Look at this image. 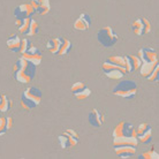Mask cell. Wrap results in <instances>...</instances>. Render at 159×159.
<instances>
[{
    "instance_id": "1",
    "label": "cell",
    "mask_w": 159,
    "mask_h": 159,
    "mask_svg": "<svg viewBox=\"0 0 159 159\" xmlns=\"http://www.w3.org/2000/svg\"><path fill=\"white\" fill-rule=\"evenodd\" d=\"M36 65L28 61V60L21 56L19 59L15 61L14 67H13V73H14V79L23 84L30 83L36 76Z\"/></svg>"
},
{
    "instance_id": "2",
    "label": "cell",
    "mask_w": 159,
    "mask_h": 159,
    "mask_svg": "<svg viewBox=\"0 0 159 159\" xmlns=\"http://www.w3.org/2000/svg\"><path fill=\"white\" fill-rule=\"evenodd\" d=\"M42 90L37 87H30L27 90H24L21 96V106L25 111H31L32 108L38 106L42 102Z\"/></svg>"
},
{
    "instance_id": "3",
    "label": "cell",
    "mask_w": 159,
    "mask_h": 159,
    "mask_svg": "<svg viewBox=\"0 0 159 159\" xmlns=\"http://www.w3.org/2000/svg\"><path fill=\"white\" fill-rule=\"evenodd\" d=\"M113 93L125 99H133L137 93V84L131 80H121L113 88Z\"/></svg>"
},
{
    "instance_id": "4",
    "label": "cell",
    "mask_w": 159,
    "mask_h": 159,
    "mask_svg": "<svg viewBox=\"0 0 159 159\" xmlns=\"http://www.w3.org/2000/svg\"><path fill=\"white\" fill-rule=\"evenodd\" d=\"M97 40L104 48H112L119 42V36L111 27H104L97 32Z\"/></svg>"
},
{
    "instance_id": "5",
    "label": "cell",
    "mask_w": 159,
    "mask_h": 159,
    "mask_svg": "<svg viewBox=\"0 0 159 159\" xmlns=\"http://www.w3.org/2000/svg\"><path fill=\"white\" fill-rule=\"evenodd\" d=\"M102 69H103L104 74L106 75V77H108L110 80H120L127 74L126 68L116 66L107 60L102 65Z\"/></svg>"
},
{
    "instance_id": "6",
    "label": "cell",
    "mask_w": 159,
    "mask_h": 159,
    "mask_svg": "<svg viewBox=\"0 0 159 159\" xmlns=\"http://www.w3.org/2000/svg\"><path fill=\"white\" fill-rule=\"evenodd\" d=\"M122 136H129V137H136V131L134 125L127 121H120L113 129V137H122Z\"/></svg>"
},
{
    "instance_id": "7",
    "label": "cell",
    "mask_w": 159,
    "mask_h": 159,
    "mask_svg": "<svg viewBox=\"0 0 159 159\" xmlns=\"http://www.w3.org/2000/svg\"><path fill=\"white\" fill-rule=\"evenodd\" d=\"M131 30L135 34L136 36H143V35H148L151 31V23L150 21L142 17V19H136L133 23H131Z\"/></svg>"
},
{
    "instance_id": "8",
    "label": "cell",
    "mask_w": 159,
    "mask_h": 159,
    "mask_svg": "<svg viewBox=\"0 0 159 159\" xmlns=\"http://www.w3.org/2000/svg\"><path fill=\"white\" fill-rule=\"evenodd\" d=\"M70 92L77 100H84L91 96V90L83 82H76L70 88Z\"/></svg>"
},
{
    "instance_id": "9",
    "label": "cell",
    "mask_w": 159,
    "mask_h": 159,
    "mask_svg": "<svg viewBox=\"0 0 159 159\" xmlns=\"http://www.w3.org/2000/svg\"><path fill=\"white\" fill-rule=\"evenodd\" d=\"M22 57L25 58L28 61L32 62L34 65H36V66L42 64V59H43L42 52H40L39 48H37V46H35V45H30L28 48V50L22 54Z\"/></svg>"
},
{
    "instance_id": "10",
    "label": "cell",
    "mask_w": 159,
    "mask_h": 159,
    "mask_svg": "<svg viewBox=\"0 0 159 159\" xmlns=\"http://www.w3.org/2000/svg\"><path fill=\"white\" fill-rule=\"evenodd\" d=\"M92 19L90 14L88 13H82L74 22V29L77 31H85L91 27Z\"/></svg>"
},
{
    "instance_id": "11",
    "label": "cell",
    "mask_w": 159,
    "mask_h": 159,
    "mask_svg": "<svg viewBox=\"0 0 159 159\" xmlns=\"http://www.w3.org/2000/svg\"><path fill=\"white\" fill-rule=\"evenodd\" d=\"M35 14V9L30 4H21L14 9V17L15 19H29Z\"/></svg>"
},
{
    "instance_id": "12",
    "label": "cell",
    "mask_w": 159,
    "mask_h": 159,
    "mask_svg": "<svg viewBox=\"0 0 159 159\" xmlns=\"http://www.w3.org/2000/svg\"><path fill=\"white\" fill-rule=\"evenodd\" d=\"M136 56L139 57V60L143 61H149V62H156L158 61V53L152 48H139Z\"/></svg>"
},
{
    "instance_id": "13",
    "label": "cell",
    "mask_w": 159,
    "mask_h": 159,
    "mask_svg": "<svg viewBox=\"0 0 159 159\" xmlns=\"http://www.w3.org/2000/svg\"><path fill=\"white\" fill-rule=\"evenodd\" d=\"M30 5L35 9V13L39 15H46L51 11L50 0H31Z\"/></svg>"
},
{
    "instance_id": "14",
    "label": "cell",
    "mask_w": 159,
    "mask_h": 159,
    "mask_svg": "<svg viewBox=\"0 0 159 159\" xmlns=\"http://www.w3.org/2000/svg\"><path fill=\"white\" fill-rule=\"evenodd\" d=\"M88 121L91 125L92 127L95 128H100L104 123V114L99 110L93 108L90 111V113L88 114Z\"/></svg>"
},
{
    "instance_id": "15",
    "label": "cell",
    "mask_w": 159,
    "mask_h": 159,
    "mask_svg": "<svg viewBox=\"0 0 159 159\" xmlns=\"http://www.w3.org/2000/svg\"><path fill=\"white\" fill-rule=\"evenodd\" d=\"M125 60H126V72L127 73H134L136 70H139L141 64H142V61L139 60V57L134 56V54L126 56Z\"/></svg>"
},
{
    "instance_id": "16",
    "label": "cell",
    "mask_w": 159,
    "mask_h": 159,
    "mask_svg": "<svg viewBox=\"0 0 159 159\" xmlns=\"http://www.w3.org/2000/svg\"><path fill=\"white\" fill-rule=\"evenodd\" d=\"M58 141H59L60 147L62 148V149H65V150H66V149H69V148L75 147L76 144L79 143V139L73 137V136H70L68 133H66V131L58 137Z\"/></svg>"
},
{
    "instance_id": "17",
    "label": "cell",
    "mask_w": 159,
    "mask_h": 159,
    "mask_svg": "<svg viewBox=\"0 0 159 159\" xmlns=\"http://www.w3.org/2000/svg\"><path fill=\"white\" fill-rule=\"evenodd\" d=\"M114 152L116 156L121 158H129L136 153V147L133 145H116L114 147Z\"/></svg>"
},
{
    "instance_id": "18",
    "label": "cell",
    "mask_w": 159,
    "mask_h": 159,
    "mask_svg": "<svg viewBox=\"0 0 159 159\" xmlns=\"http://www.w3.org/2000/svg\"><path fill=\"white\" fill-rule=\"evenodd\" d=\"M113 145H139V141L136 137H129V136H122V137H113Z\"/></svg>"
},
{
    "instance_id": "19",
    "label": "cell",
    "mask_w": 159,
    "mask_h": 159,
    "mask_svg": "<svg viewBox=\"0 0 159 159\" xmlns=\"http://www.w3.org/2000/svg\"><path fill=\"white\" fill-rule=\"evenodd\" d=\"M21 38L17 34H12L11 36L8 37L7 40H6V45L7 48L13 52H19L20 50V45H21Z\"/></svg>"
},
{
    "instance_id": "20",
    "label": "cell",
    "mask_w": 159,
    "mask_h": 159,
    "mask_svg": "<svg viewBox=\"0 0 159 159\" xmlns=\"http://www.w3.org/2000/svg\"><path fill=\"white\" fill-rule=\"evenodd\" d=\"M60 44H61L60 37H54V38L48 39V42L46 43V48L52 54H58L60 50Z\"/></svg>"
},
{
    "instance_id": "21",
    "label": "cell",
    "mask_w": 159,
    "mask_h": 159,
    "mask_svg": "<svg viewBox=\"0 0 159 159\" xmlns=\"http://www.w3.org/2000/svg\"><path fill=\"white\" fill-rule=\"evenodd\" d=\"M158 65V61H156V62H149V61H143L142 64H141V67H139V74L144 77H147L150 73L153 70V68L156 67Z\"/></svg>"
},
{
    "instance_id": "22",
    "label": "cell",
    "mask_w": 159,
    "mask_h": 159,
    "mask_svg": "<svg viewBox=\"0 0 159 159\" xmlns=\"http://www.w3.org/2000/svg\"><path fill=\"white\" fill-rule=\"evenodd\" d=\"M60 39H61V44H60V50L58 56H66V54H68L70 52V50L73 48V44L70 40L65 38V37H60Z\"/></svg>"
},
{
    "instance_id": "23",
    "label": "cell",
    "mask_w": 159,
    "mask_h": 159,
    "mask_svg": "<svg viewBox=\"0 0 159 159\" xmlns=\"http://www.w3.org/2000/svg\"><path fill=\"white\" fill-rule=\"evenodd\" d=\"M38 29H39V27H38V23H37V21L34 20L32 17H30L28 29H27V31H25V34H24V35H27L28 37L35 36L37 32H38Z\"/></svg>"
},
{
    "instance_id": "24",
    "label": "cell",
    "mask_w": 159,
    "mask_h": 159,
    "mask_svg": "<svg viewBox=\"0 0 159 159\" xmlns=\"http://www.w3.org/2000/svg\"><path fill=\"white\" fill-rule=\"evenodd\" d=\"M136 139H137V141H139V143H143V144L150 143L152 139V128L150 127L147 131H144L143 134L137 135L136 136Z\"/></svg>"
},
{
    "instance_id": "25",
    "label": "cell",
    "mask_w": 159,
    "mask_h": 159,
    "mask_svg": "<svg viewBox=\"0 0 159 159\" xmlns=\"http://www.w3.org/2000/svg\"><path fill=\"white\" fill-rule=\"evenodd\" d=\"M12 107V102L8 99L6 95H1V99H0V112L1 113H6L11 110Z\"/></svg>"
},
{
    "instance_id": "26",
    "label": "cell",
    "mask_w": 159,
    "mask_h": 159,
    "mask_svg": "<svg viewBox=\"0 0 159 159\" xmlns=\"http://www.w3.org/2000/svg\"><path fill=\"white\" fill-rule=\"evenodd\" d=\"M107 61L112 62V64L116 65V66H120V67L126 68V60H125V57L121 56H111L107 58Z\"/></svg>"
},
{
    "instance_id": "27",
    "label": "cell",
    "mask_w": 159,
    "mask_h": 159,
    "mask_svg": "<svg viewBox=\"0 0 159 159\" xmlns=\"http://www.w3.org/2000/svg\"><path fill=\"white\" fill-rule=\"evenodd\" d=\"M139 159H158L159 155H158V152L155 150V148H151L150 150H148V151L143 152L142 155H139Z\"/></svg>"
},
{
    "instance_id": "28",
    "label": "cell",
    "mask_w": 159,
    "mask_h": 159,
    "mask_svg": "<svg viewBox=\"0 0 159 159\" xmlns=\"http://www.w3.org/2000/svg\"><path fill=\"white\" fill-rule=\"evenodd\" d=\"M147 80L149 82H158L159 80V68H158V65L153 68V70H152L149 75L147 76Z\"/></svg>"
},
{
    "instance_id": "29",
    "label": "cell",
    "mask_w": 159,
    "mask_h": 159,
    "mask_svg": "<svg viewBox=\"0 0 159 159\" xmlns=\"http://www.w3.org/2000/svg\"><path fill=\"white\" fill-rule=\"evenodd\" d=\"M31 44H30V42H29L28 38H23V39H21V45H20V50H19V52H20L21 54H23L24 52L28 50V48L30 46Z\"/></svg>"
},
{
    "instance_id": "30",
    "label": "cell",
    "mask_w": 159,
    "mask_h": 159,
    "mask_svg": "<svg viewBox=\"0 0 159 159\" xmlns=\"http://www.w3.org/2000/svg\"><path fill=\"white\" fill-rule=\"evenodd\" d=\"M150 128V126L148 125L147 122H142L139 125V127L135 128V131H136V136L137 135H141V134H143L144 131H147L148 129Z\"/></svg>"
},
{
    "instance_id": "31",
    "label": "cell",
    "mask_w": 159,
    "mask_h": 159,
    "mask_svg": "<svg viewBox=\"0 0 159 159\" xmlns=\"http://www.w3.org/2000/svg\"><path fill=\"white\" fill-rule=\"evenodd\" d=\"M7 128H6V118L0 116V136H4L7 133Z\"/></svg>"
},
{
    "instance_id": "32",
    "label": "cell",
    "mask_w": 159,
    "mask_h": 159,
    "mask_svg": "<svg viewBox=\"0 0 159 159\" xmlns=\"http://www.w3.org/2000/svg\"><path fill=\"white\" fill-rule=\"evenodd\" d=\"M29 21H30V17H29V19H23V22H22L20 27L17 28V30L20 32H22V34H25L27 29H28V25H29Z\"/></svg>"
},
{
    "instance_id": "33",
    "label": "cell",
    "mask_w": 159,
    "mask_h": 159,
    "mask_svg": "<svg viewBox=\"0 0 159 159\" xmlns=\"http://www.w3.org/2000/svg\"><path fill=\"white\" fill-rule=\"evenodd\" d=\"M13 119L12 118H6V128H7V130H11L13 128Z\"/></svg>"
},
{
    "instance_id": "34",
    "label": "cell",
    "mask_w": 159,
    "mask_h": 159,
    "mask_svg": "<svg viewBox=\"0 0 159 159\" xmlns=\"http://www.w3.org/2000/svg\"><path fill=\"white\" fill-rule=\"evenodd\" d=\"M66 133H68L70 136H73V137H75V139H79V135H77V133H76L74 129H72V128H69V129H66Z\"/></svg>"
},
{
    "instance_id": "35",
    "label": "cell",
    "mask_w": 159,
    "mask_h": 159,
    "mask_svg": "<svg viewBox=\"0 0 159 159\" xmlns=\"http://www.w3.org/2000/svg\"><path fill=\"white\" fill-rule=\"evenodd\" d=\"M0 114H1V112H0Z\"/></svg>"
}]
</instances>
